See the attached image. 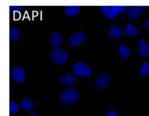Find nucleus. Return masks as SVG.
<instances>
[{"mask_svg": "<svg viewBox=\"0 0 149 116\" xmlns=\"http://www.w3.org/2000/svg\"><path fill=\"white\" fill-rule=\"evenodd\" d=\"M68 55L65 50L61 49H55L52 51L50 59L55 64L62 65L68 59Z\"/></svg>", "mask_w": 149, "mask_h": 116, "instance_id": "obj_3", "label": "nucleus"}, {"mask_svg": "<svg viewBox=\"0 0 149 116\" xmlns=\"http://www.w3.org/2000/svg\"><path fill=\"white\" fill-rule=\"evenodd\" d=\"M23 9L21 6H10V12H20Z\"/></svg>", "mask_w": 149, "mask_h": 116, "instance_id": "obj_20", "label": "nucleus"}, {"mask_svg": "<svg viewBox=\"0 0 149 116\" xmlns=\"http://www.w3.org/2000/svg\"><path fill=\"white\" fill-rule=\"evenodd\" d=\"M87 39V36L84 31H79L71 35L69 38L70 44L72 46H77L81 42L85 41Z\"/></svg>", "mask_w": 149, "mask_h": 116, "instance_id": "obj_7", "label": "nucleus"}, {"mask_svg": "<svg viewBox=\"0 0 149 116\" xmlns=\"http://www.w3.org/2000/svg\"><path fill=\"white\" fill-rule=\"evenodd\" d=\"M109 34L113 39H119L124 35V30L119 26L113 24L109 28Z\"/></svg>", "mask_w": 149, "mask_h": 116, "instance_id": "obj_9", "label": "nucleus"}, {"mask_svg": "<svg viewBox=\"0 0 149 116\" xmlns=\"http://www.w3.org/2000/svg\"><path fill=\"white\" fill-rule=\"evenodd\" d=\"M11 75L13 79L19 83L23 82L25 78H26L25 71L20 67H15V68H13Z\"/></svg>", "mask_w": 149, "mask_h": 116, "instance_id": "obj_8", "label": "nucleus"}, {"mask_svg": "<svg viewBox=\"0 0 149 116\" xmlns=\"http://www.w3.org/2000/svg\"><path fill=\"white\" fill-rule=\"evenodd\" d=\"M64 10L68 15L74 16L79 13L80 10V7L79 6H66L64 7Z\"/></svg>", "mask_w": 149, "mask_h": 116, "instance_id": "obj_13", "label": "nucleus"}, {"mask_svg": "<svg viewBox=\"0 0 149 116\" xmlns=\"http://www.w3.org/2000/svg\"><path fill=\"white\" fill-rule=\"evenodd\" d=\"M119 51L120 52V55H122V59H125L127 56H129L131 53V51L129 48L127 46V45L122 44L119 48Z\"/></svg>", "mask_w": 149, "mask_h": 116, "instance_id": "obj_16", "label": "nucleus"}, {"mask_svg": "<svg viewBox=\"0 0 149 116\" xmlns=\"http://www.w3.org/2000/svg\"><path fill=\"white\" fill-rule=\"evenodd\" d=\"M74 73L80 77H88L92 74V70L84 62H77L73 65Z\"/></svg>", "mask_w": 149, "mask_h": 116, "instance_id": "obj_4", "label": "nucleus"}, {"mask_svg": "<svg viewBox=\"0 0 149 116\" xmlns=\"http://www.w3.org/2000/svg\"><path fill=\"white\" fill-rule=\"evenodd\" d=\"M18 110V106L15 101H12L10 103V113H15Z\"/></svg>", "mask_w": 149, "mask_h": 116, "instance_id": "obj_19", "label": "nucleus"}, {"mask_svg": "<svg viewBox=\"0 0 149 116\" xmlns=\"http://www.w3.org/2000/svg\"><path fill=\"white\" fill-rule=\"evenodd\" d=\"M101 10L103 15L112 19L117 14L124 13L125 10H127V7L125 6H103Z\"/></svg>", "mask_w": 149, "mask_h": 116, "instance_id": "obj_1", "label": "nucleus"}, {"mask_svg": "<svg viewBox=\"0 0 149 116\" xmlns=\"http://www.w3.org/2000/svg\"><path fill=\"white\" fill-rule=\"evenodd\" d=\"M125 30L127 34L130 36H135L138 33V29L134 27L133 25L131 24V23H128L127 25H126L125 28Z\"/></svg>", "mask_w": 149, "mask_h": 116, "instance_id": "obj_15", "label": "nucleus"}, {"mask_svg": "<svg viewBox=\"0 0 149 116\" xmlns=\"http://www.w3.org/2000/svg\"><path fill=\"white\" fill-rule=\"evenodd\" d=\"M29 116H39V115H38L36 113H31Z\"/></svg>", "mask_w": 149, "mask_h": 116, "instance_id": "obj_23", "label": "nucleus"}, {"mask_svg": "<svg viewBox=\"0 0 149 116\" xmlns=\"http://www.w3.org/2000/svg\"><path fill=\"white\" fill-rule=\"evenodd\" d=\"M63 37L61 33L55 32L52 33L51 36L50 42L53 46H58L63 43Z\"/></svg>", "mask_w": 149, "mask_h": 116, "instance_id": "obj_12", "label": "nucleus"}, {"mask_svg": "<svg viewBox=\"0 0 149 116\" xmlns=\"http://www.w3.org/2000/svg\"><path fill=\"white\" fill-rule=\"evenodd\" d=\"M111 75L109 72L103 73L97 76L95 80V84L100 89H105L107 88L109 85V81H110Z\"/></svg>", "mask_w": 149, "mask_h": 116, "instance_id": "obj_6", "label": "nucleus"}, {"mask_svg": "<svg viewBox=\"0 0 149 116\" xmlns=\"http://www.w3.org/2000/svg\"><path fill=\"white\" fill-rule=\"evenodd\" d=\"M139 72L142 75H148L149 73V63L148 62H145L143 64V66L139 70Z\"/></svg>", "mask_w": 149, "mask_h": 116, "instance_id": "obj_18", "label": "nucleus"}, {"mask_svg": "<svg viewBox=\"0 0 149 116\" xmlns=\"http://www.w3.org/2000/svg\"><path fill=\"white\" fill-rule=\"evenodd\" d=\"M20 32L18 30L14 28H10V38L13 41H17L20 38Z\"/></svg>", "mask_w": 149, "mask_h": 116, "instance_id": "obj_17", "label": "nucleus"}, {"mask_svg": "<svg viewBox=\"0 0 149 116\" xmlns=\"http://www.w3.org/2000/svg\"><path fill=\"white\" fill-rule=\"evenodd\" d=\"M59 81L61 84H67V85H74L77 83V78L71 72H66L60 77Z\"/></svg>", "mask_w": 149, "mask_h": 116, "instance_id": "obj_10", "label": "nucleus"}, {"mask_svg": "<svg viewBox=\"0 0 149 116\" xmlns=\"http://www.w3.org/2000/svg\"><path fill=\"white\" fill-rule=\"evenodd\" d=\"M79 97V92L75 88H68L61 94V100L63 104L70 105L75 102Z\"/></svg>", "mask_w": 149, "mask_h": 116, "instance_id": "obj_2", "label": "nucleus"}, {"mask_svg": "<svg viewBox=\"0 0 149 116\" xmlns=\"http://www.w3.org/2000/svg\"><path fill=\"white\" fill-rule=\"evenodd\" d=\"M146 9L147 6H132V7H128L127 12L131 20H136L139 15H142L144 14Z\"/></svg>", "mask_w": 149, "mask_h": 116, "instance_id": "obj_5", "label": "nucleus"}, {"mask_svg": "<svg viewBox=\"0 0 149 116\" xmlns=\"http://www.w3.org/2000/svg\"><path fill=\"white\" fill-rule=\"evenodd\" d=\"M21 107H23L24 110L30 111V110H33V108L34 107V104H33V102L31 101V99L25 98L22 100Z\"/></svg>", "mask_w": 149, "mask_h": 116, "instance_id": "obj_14", "label": "nucleus"}, {"mask_svg": "<svg viewBox=\"0 0 149 116\" xmlns=\"http://www.w3.org/2000/svg\"><path fill=\"white\" fill-rule=\"evenodd\" d=\"M106 116H119V115L115 113V111H113V110H110V111L107 113Z\"/></svg>", "mask_w": 149, "mask_h": 116, "instance_id": "obj_21", "label": "nucleus"}, {"mask_svg": "<svg viewBox=\"0 0 149 116\" xmlns=\"http://www.w3.org/2000/svg\"><path fill=\"white\" fill-rule=\"evenodd\" d=\"M144 24H145V26L148 29V30H149V18L147 19V20H146L145 23H144Z\"/></svg>", "mask_w": 149, "mask_h": 116, "instance_id": "obj_22", "label": "nucleus"}, {"mask_svg": "<svg viewBox=\"0 0 149 116\" xmlns=\"http://www.w3.org/2000/svg\"><path fill=\"white\" fill-rule=\"evenodd\" d=\"M138 48L140 54L142 57H145L149 55V44L144 39H141L138 41Z\"/></svg>", "mask_w": 149, "mask_h": 116, "instance_id": "obj_11", "label": "nucleus"}]
</instances>
